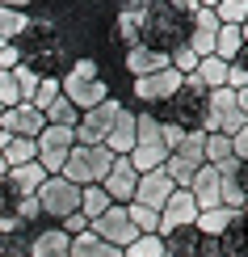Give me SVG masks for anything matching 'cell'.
I'll return each instance as SVG.
<instances>
[{"mask_svg":"<svg viewBox=\"0 0 248 257\" xmlns=\"http://www.w3.org/2000/svg\"><path fill=\"white\" fill-rule=\"evenodd\" d=\"M126 160L135 165V173H152L168 160V148L160 139V122L152 118V110H135V148Z\"/></svg>","mask_w":248,"mask_h":257,"instance_id":"1","label":"cell"},{"mask_svg":"<svg viewBox=\"0 0 248 257\" xmlns=\"http://www.w3.org/2000/svg\"><path fill=\"white\" fill-rule=\"evenodd\" d=\"M110 165H114V156L105 152V148H72L68 160H63V169H59V177L63 181H72V186H101L105 173H110Z\"/></svg>","mask_w":248,"mask_h":257,"instance_id":"2","label":"cell"},{"mask_svg":"<svg viewBox=\"0 0 248 257\" xmlns=\"http://www.w3.org/2000/svg\"><path fill=\"white\" fill-rule=\"evenodd\" d=\"M34 202H38L42 219L59 228L68 215H76V211H80V186H72V181H63V177H47V181L38 186Z\"/></svg>","mask_w":248,"mask_h":257,"instance_id":"3","label":"cell"},{"mask_svg":"<svg viewBox=\"0 0 248 257\" xmlns=\"http://www.w3.org/2000/svg\"><path fill=\"white\" fill-rule=\"evenodd\" d=\"M76 148V135L63 131V126H42L38 139H34V160L42 165V173L47 177H59L63 160H68V152Z\"/></svg>","mask_w":248,"mask_h":257,"instance_id":"4","label":"cell"},{"mask_svg":"<svg viewBox=\"0 0 248 257\" xmlns=\"http://www.w3.org/2000/svg\"><path fill=\"white\" fill-rule=\"evenodd\" d=\"M118 110H122V101H101V105H93V110H84L80 114V122H76V144L80 148H101L105 144V135H110V122L118 118Z\"/></svg>","mask_w":248,"mask_h":257,"instance_id":"5","label":"cell"},{"mask_svg":"<svg viewBox=\"0 0 248 257\" xmlns=\"http://www.w3.org/2000/svg\"><path fill=\"white\" fill-rule=\"evenodd\" d=\"M89 232L97 240H105V244H114V249H131V244L139 240V232H135V223L126 219V207H110L101 219H93L89 223Z\"/></svg>","mask_w":248,"mask_h":257,"instance_id":"6","label":"cell"},{"mask_svg":"<svg viewBox=\"0 0 248 257\" xmlns=\"http://www.w3.org/2000/svg\"><path fill=\"white\" fill-rule=\"evenodd\" d=\"M181 80L185 76H177L172 68H160V72H152V76L131 80V93H135V101H143V105H160V101H168L172 93L181 89Z\"/></svg>","mask_w":248,"mask_h":257,"instance_id":"7","label":"cell"},{"mask_svg":"<svg viewBox=\"0 0 248 257\" xmlns=\"http://www.w3.org/2000/svg\"><path fill=\"white\" fill-rule=\"evenodd\" d=\"M59 93L76 105L80 114L93 110V105H101V101H110V84L105 80H80V76H68V72L59 76Z\"/></svg>","mask_w":248,"mask_h":257,"instance_id":"8","label":"cell"},{"mask_svg":"<svg viewBox=\"0 0 248 257\" xmlns=\"http://www.w3.org/2000/svg\"><path fill=\"white\" fill-rule=\"evenodd\" d=\"M172 181L164 177V169H152V173H139V181H135V198L131 202H139V207H147V211H164V202L172 198Z\"/></svg>","mask_w":248,"mask_h":257,"instance_id":"9","label":"cell"},{"mask_svg":"<svg viewBox=\"0 0 248 257\" xmlns=\"http://www.w3.org/2000/svg\"><path fill=\"white\" fill-rule=\"evenodd\" d=\"M135 181H139L135 165H131L126 156H114V165H110V173H105L101 190L110 194V202H114V207H126V202L135 198Z\"/></svg>","mask_w":248,"mask_h":257,"instance_id":"10","label":"cell"},{"mask_svg":"<svg viewBox=\"0 0 248 257\" xmlns=\"http://www.w3.org/2000/svg\"><path fill=\"white\" fill-rule=\"evenodd\" d=\"M193 219H198V207H193L189 190H172V198L164 202V211H160L156 236H168L172 228H193Z\"/></svg>","mask_w":248,"mask_h":257,"instance_id":"11","label":"cell"},{"mask_svg":"<svg viewBox=\"0 0 248 257\" xmlns=\"http://www.w3.org/2000/svg\"><path fill=\"white\" fill-rule=\"evenodd\" d=\"M214 34H219V17H214V9H198V13L189 17V38H185V47H189L198 59H206V55H214Z\"/></svg>","mask_w":248,"mask_h":257,"instance_id":"12","label":"cell"},{"mask_svg":"<svg viewBox=\"0 0 248 257\" xmlns=\"http://www.w3.org/2000/svg\"><path fill=\"white\" fill-rule=\"evenodd\" d=\"M42 126L47 122H42V114L34 110V105H13V110L0 114V131L13 135V139H38Z\"/></svg>","mask_w":248,"mask_h":257,"instance_id":"13","label":"cell"},{"mask_svg":"<svg viewBox=\"0 0 248 257\" xmlns=\"http://www.w3.org/2000/svg\"><path fill=\"white\" fill-rule=\"evenodd\" d=\"M105 152L110 156H131V148H135V110H118V118L110 122V135H105Z\"/></svg>","mask_w":248,"mask_h":257,"instance_id":"14","label":"cell"},{"mask_svg":"<svg viewBox=\"0 0 248 257\" xmlns=\"http://www.w3.org/2000/svg\"><path fill=\"white\" fill-rule=\"evenodd\" d=\"M30 257H72V236L63 228H38L30 236Z\"/></svg>","mask_w":248,"mask_h":257,"instance_id":"15","label":"cell"},{"mask_svg":"<svg viewBox=\"0 0 248 257\" xmlns=\"http://www.w3.org/2000/svg\"><path fill=\"white\" fill-rule=\"evenodd\" d=\"M160 68H168V55H160V51H152V47H131L126 51V72H131V80L152 76Z\"/></svg>","mask_w":248,"mask_h":257,"instance_id":"16","label":"cell"},{"mask_svg":"<svg viewBox=\"0 0 248 257\" xmlns=\"http://www.w3.org/2000/svg\"><path fill=\"white\" fill-rule=\"evenodd\" d=\"M42 181H47V173H42V165H38V160H30V165H17V169H9V186H13L21 198H34Z\"/></svg>","mask_w":248,"mask_h":257,"instance_id":"17","label":"cell"},{"mask_svg":"<svg viewBox=\"0 0 248 257\" xmlns=\"http://www.w3.org/2000/svg\"><path fill=\"white\" fill-rule=\"evenodd\" d=\"M219 253L223 257H248V215H244V211L231 219V228L219 236Z\"/></svg>","mask_w":248,"mask_h":257,"instance_id":"18","label":"cell"},{"mask_svg":"<svg viewBox=\"0 0 248 257\" xmlns=\"http://www.w3.org/2000/svg\"><path fill=\"white\" fill-rule=\"evenodd\" d=\"M240 215V211H227V207H214V211H198V219H193V232L198 236H214L219 240L223 232L231 228V219Z\"/></svg>","mask_w":248,"mask_h":257,"instance_id":"19","label":"cell"},{"mask_svg":"<svg viewBox=\"0 0 248 257\" xmlns=\"http://www.w3.org/2000/svg\"><path fill=\"white\" fill-rule=\"evenodd\" d=\"M42 122H47V126H63V131H76V122H80V110H76V105H72V101L59 93V97L51 101L47 110H42Z\"/></svg>","mask_w":248,"mask_h":257,"instance_id":"20","label":"cell"},{"mask_svg":"<svg viewBox=\"0 0 248 257\" xmlns=\"http://www.w3.org/2000/svg\"><path fill=\"white\" fill-rule=\"evenodd\" d=\"M118 38H122L126 51L143 42V9H122L118 13Z\"/></svg>","mask_w":248,"mask_h":257,"instance_id":"21","label":"cell"},{"mask_svg":"<svg viewBox=\"0 0 248 257\" xmlns=\"http://www.w3.org/2000/svg\"><path fill=\"white\" fill-rule=\"evenodd\" d=\"M193 76L202 80V89H206V93H214V89H223V84H227V63L214 59V55H206V59H198Z\"/></svg>","mask_w":248,"mask_h":257,"instance_id":"22","label":"cell"},{"mask_svg":"<svg viewBox=\"0 0 248 257\" xmlns=\"http://www.w3.org/2000/svg\"><path fill=\"white\" fill-rule=\"evenodd\" d=\"M240 47H244V34H240V26H219V34H214V59H223V63H235Z\"/></svg>","mask_w":248,"mask_h":257,"instance_id":"23","label":"cell"},{"mask_svg":"<svg viewBox=\"0 0 248 257\" xmlns=\"http://www.w3.org/2000/svg\"><path fill=\"white\" fill-rule=\"evenodd\" d=\"M110 207H114V202H110V194H105L101 186H84V190H80V215L89 219V223H93V219H101Z\"/></svg>","mask_w":248,"mask_h":257,"instance_id":"24","label":"cell"},{"mask_svg":"<svg viewBox=\"0 0 248 257\" xmlns=\"http://www.w3.org/2000/svg\"><path fill=\"white\" fill-rule=\"evenodd\" d=\"M72 257H122V249H114V244L97 240L93 232H84V236H72Z\"/></svg>","mask_w":248,"mask_h":257,"instance_id":"25","label":"cell"},{"mask_svg":"<svg viewBox=\"0 0 248 257\" xmlns=\"http://www.w3.org/2000/svg\"><path fill=\"white\" fill-rule=\"evenodd\" d=\"M202 156H206V165H223V160H231V135L210 131L206 139H202Z\"/></svg>","mask_w":248,"mask_h":257,"instance_id":"26","label":"cell"},{"mask_svg":"<svg viewBox=\"0 0 248 257\" xmlns=\"http://www.w3.org/2000/svg\"><path fill=\"white\" fill-rule=\"evenodd\" d=\"M5 165L9 169H17V165H30V160H34V139H13L9 135V144H5Z\"/></svg>","mask_w":248,"mask_h":257,"instance_id":"27","label":"cell"},{"mask_svg":"<svg viewBox=\"0 0 248 257\" xmlns=\"http://www.w3.org/2000/svg\"><path fill=\"white\" fill-rule=\"evenodd\" d=\"M21 30H26V13H17V9H0V47L17 42Z\"/></svg>","mask_w":248,"mask_h":257,"instance_id":"28","label":"cell"},{"mask_svg":"<svg viewBox=\"0 0 248 257\" xmlns=\"http://www.w3.org/2000/svg\"><path fill=\"white\" fill-rule=\"evenodd\" d=\"M214 17H219V26H244L248 0H219V5H214Z\"/></svg>","mask_w":248,"mask_h":257,"instance_id":"29","label":"cell"},{"mask_svg":"<svg viewBox=\"0 0 248 257\" xmlns=\"http://www.w3.org/2000/svg\"><path fill=\"white\" fill-rule=\"evenodd\" d=\"M122 257H164V240L160 236H139L131 249H122Z\"/></svg>","mask_w":248,"mask_h":257,"instance_id":"30","label":"cell"},{"mask_svg":"<svg viewBox=\"0 0 248 257\" xmlns=\"http://www.w3.org/2000/svg\"><path fill=\"white\" fill-rule=\"evenodd\" d=\"M13 105H21L17 84H13V72H0V110H13Z\"/></svg>","mask_w":248,"mask_h":257,"instance_id":"31","label":"cell"},{"mask_svg":"<svg viewBox=\"0 0 248 257\" xmlns=\"http://www.w3.org/2000/svg\"><path fill=\"white\" fill-rule=\"evenodd\" d=\"M68 76H80V80H101V68H97V59H76L68 68Z\"/></svg>","mask_w":248,"mask_h":257,"instance_id":"32","label":"cell"},{"mask_svg":"<svg viewBox=\"0 0 248 257\" xmlns=\"http://www.w3.org/2000/svg\"><path fill=\"white\" fill-rule=\"evenodd\" d=\"M0 257H30V236H13V240H0Z\"/></svg>","mask_w":248,"mask_h":257,"instance_id":"33","label":"cell"},{"mask_svg":"<svg viewBox=\"0 0 248 257\" xmlns=\"http://www.w3.org/2000/svg\"><path fill=\"white\" fill-rule=\"evenodd\" d=\"M17 198H21V194L9 186V177H5V181H0V215H13V211H17Z\"/></svg>","mask_w":248,"mask_h":257,"instance_id":"34","label":"cell"},{"mask_svg":"<svg viewBox=\"0 0 248 257\" xmlns=\"http://www.w3.org/2000/svg\"><path fill=\"white\" fill-rule=\"evenodd\" d=\"M231 156L240 160V165H244V160H248V126H240V131L231 135Z\"/></svg>","mask_w":248,"mask_h":257,"instance_id":"35","label":"cell"},{"mask_svg":"<svg viewBox=\"0 0 248 257\" xmlns=\"http://www.w3.org/2000/svg\"><path fill=\"white\" fill-rule=\"evenodd\" d=\"M59 228H63V232H68V236H84V232H89V219H84V215H80V211H76V215H68V219H63V223H59Z\"/></svg>","mask_w":248,"mask_h":257,"instance_id":"36","label":"cell"},{"mask_svg":"<svg viewBox=\"0 0 248 257\" xmlns=\"http://www.w3.org/2000/svg\"><path fill=\"white\" fill-rule=\"evenodd\" d=\"M193 257H223V253H219V240H214V236H198Z\"/></svg>","mask_w":248,"mask_h":257,"instance_id":"37","label":"cell"},{"mask_svg":"<svg viewBox=\"0 0 248 257\" xmlns=\"http://www.w3.org/2000/svg\"><path fill=\"white\" fill-rule=\"evenodd\" d=\"M21 63V51L13 47V42H9V47H0V72H13Z\"/></svg>","mask_w":248,"mask_h":257,"instance_id":"38","label":"cell"},{"mask_svg":"<svg viewBox=\"0 0 248 257\" xmlns=\"http://www.w3.org/2000/svg\"><path fill=\"white\" fill-rule=\"evenodd\" d=\"M168 5L177 9L181 17H193V13H198V9H202V5H193V0H168Z\"/></svg>","mask_w":248,"mask_h":257,"instance_id":"39","label":"cell"},{"mask_svg":"<svg viewBox=\"0 0 248 257\" xmlns=\"http://www.w3.org/2000/svg\"><path fill=\"white\" fill-rule=\"evenodd\" d=\"M0 9H17V13H30L34 0H0Z\"/></svg>","mask_w":248,"mask_h":257,"instance_id":"40","label":"cell"},{"mask_svg":"<svg viewBox=\"0 0 248 257\" xmlns=\"http://www.w3.org/2000/svg\"><path fill=\"white\" fill-rule=\"evenodd\" d=\"M235 181H240V194H244V202H248V160L235 169Z\"/></svg>","mask_w":248,"mask_h":257,"instance_id":"41","label":"cell"},{"mask_svg":"<svg viewBox=\"0 0 248 257\" xmlns=\"http://www.w3.org/2000/svg\"><path fill=\"white\" fill-rule=\"evenodd\" d=\"M235 110H240V114H244V122H248V89L235 93Z\"/></svg>","mask_w":248,"mask_h":257,"instance_id":"42","label":"cell"},{"mask_svg":"<svg viewBox=\"0 0 248 257\" xmlns=\"http://www.w3.org/2000/svg\"><path fill=\"white\" fill-rule=\"evenodd\" d=\"M235 63H240V68L248 72V42H244V47H240V55H235Z\"/></svg>","mask_w":248,"mask_h":257,"instance_id":"43","label":"cell"},{"mask_svg":"<svg viewBox=\"0 0 248 257\" xmlns=\"http://www.w3.org/2000/svg\"><path fill=\"white\" fill-rule=\"evenodd\" d=\"M193 5H202V9H214V5H219V0H193Z\"/></svg>","mask_w":248,"mask_h":257,"instance_id":"44","label":"cell"},{"mask_svg":"<svg viewBox=\"0 0 248 257\" xmlns=\"http://www.w3.org/2000/svg\"><path fill=\"white\" fill-rule=\"evenodd\" d=\"M9 177V165H5V156H0V181H5Z\"/></svg>","mask_w":248,"mask_h":257,"instance_id":"45","label":"cell"},{"mask_svg":"<svg viewBox=\"0 0 248 257\" xmlns=\"http://www.w3.org/2000/svg\"><path fill=\"white\" fill-rule=\"evenodd\" d=\"M240 34H244V42H248V17H244V26H240Z\"/></svg>","mask_w":248,"mask_h":257,"instance_id":"46","label":"cell"},{"mask_svg":"<svg viewBox=\"0 0 248 257\" xmlns=\"http://www.w3.org/2000/svg\"><path fill=\"white\" fill-rule=\"evenodd\" d=\"M244 215H248V202H244Z\"/></svg>","mask_w":248,"mask_h":257,"instance_id":"47","label":"cell"}]
</instances>
